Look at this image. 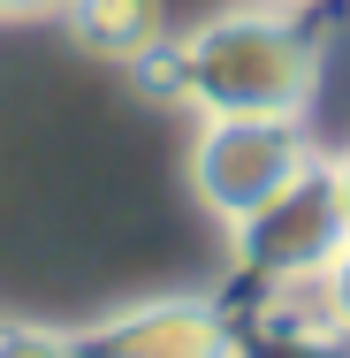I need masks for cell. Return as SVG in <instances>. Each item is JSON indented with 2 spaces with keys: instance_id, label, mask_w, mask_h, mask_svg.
Listing matches in <instances>:
<instances>
[{
  "instance_id": "6da1fadb",
  "label": "cell",
  "mask_w": 350,
  "mask_h": 358,
  "mask_svg": "<svg viewBox=\"0 0 350 358\" xmlns=\"http://www.w3.org/2000/svg\"><path fill=\"white\" fill-rule=\"evenodd\" d=\"M145 69H160L168 92L198 115H297L305 122L312 84H320V46L289 8L244 0V8L206 15L198 31L168 38L160 62Z\"/></svg>"
},
{
  "instance_id": "30bf717a",
  "label": "cell",
  "mask_w": 350,
  "mask_h": 358,
  "mask_svg": "<svg viewBox=\"0 0 350 358\" xmlns=\"http://www.w3.org/2000/svg\"><path fill=\"white\" fill-rule=\"evenodd\" d=\"M328 176H335V199H343V229H350V152L328 160Z\"/></svg>"
},
{
  "instance_id": "5b68a950",
  "label": "cell",
  "mask_w": 350,
  "mask_h": 358,
  "mask_svg": "<svg viewBox=\"0 0 350 358\" xmlns=\"http://www.w3.org/2000/svg\"><path fill=\"white\" fill-rule=\"evenodd\" d=\"M228 358H350V328L320 305V289H267L244 328H228Z\"/></svg>"
},
{
  "instance_id": "277c9868",
  "label": "cell",
  "mask_w": 350,
  "mask_h": 358,
  "mask_svg": "<svg viewBox=\"0 0 350 358\" xmlns=\"http://www.w3.org/2000/svg\"><path fill=\"white\" fill-rule=\"evenodd\" d=\"M76 343L84 358H228V320L206 297H160V305H130L84 328Z\"/></svg>"
},
{
  "instance_id": "52a82bcc",
  "label": "cell",
  "mask_w": 350,
  "mask_h": 358,
  "mask_svg": "<svg viewBox=\"0 0 350 358\" xmlns=\"http://www.w3.org/2000/svg\"><path fill=\"white\" fill-rule=\"evenodd\" d=\"M0 358H84V343L61 328H0Z\"/></svg>"
},
{
  "instance_id": "3957f363",
  "label": "cell",
  "mask_w": 350,
  "mask_h": 358,
  "mask_svg": "<svg viewBox=\"0 0 350 358\" xmlns=\"http://www.w3.org/2000/svg\"><path fill=\"white\" fill-rule=\"evenodd\" d=\"M343 244H350V229H343V199H335L328 160H312L297 183H282L259 214L236 221V267H244L259 289L320 282Z\"/></svg>"
},
{
  "instance_id": "8992f818",
  "label": "cell",
  "mask_w": 350,
  "mask_h": 358,
  "mask_svg": "<svg viewBox=\"0 0 350 358\" xmlns=\"http://www.w3.org/2000/svg\"><path fill=\"white\" fill-rule=\"evenodd\" d=\"M61 23L84 54L145 69L168 46V0H61Z\"/></svg>"
},
{
  "instance_id": "7a4b0ae2",
  "label": "cell",
  "mask_w": 350,
  "mask_h": 358,
  "mask_svg": "<svg viewBox=\"0 0 350 358\" xmlns=\"http://www.w3.org/2000/svg\"><path fill=\"white\" fill-rule=\"evenodd\" d=\"M320 152L305 138L297 115H198L191 138V191L198 206L221 214L228 229L244 214H259L282 183H297Z\"/></svg>"
},
{
  "instance_id": "8fae6325",
  "label": "cell",
  "mask_w": 350,
  "mask_h": 358,
  "mask_svg": "<svg viewBox=\"0 0 350 358\" xmlns=\"http://www.w3.org/2000/svg\"><path fill=\"white\" fill-rule=\"evenodd\" d=\"M267 8H305V0H267Z\"/></svg>"
},
{
  "instance_id": "ba28073f",
  "label": "cell",
  "mask_w": 350,
  "mask_h": 358,
  "mask_svg": "<svg viewBox=\"0 0 350 358\" xmlns=\"http://www.w3.org/2000/svg\"><path fill=\"white\" fill-rule=\"evenodd\" d=\"M312 289H320V305H328V313H335V320L350 328V244L335 252V259H328V275H320Z\"/></svg>"
},
{
  "instance_id": "9c48e42d",
  "label": "cell",
  "mask_w": 350,
  "mask_h": 358,
  "mask_svg": "<svg viewBox=\"0 0 350 358\" xmlns=\"http://www.w3.org/2000/svg\"><path fill=\"white\" fill-rule=\"evenodd\" d=\"M61 0H0V23H23V15H54Z\"/></svg>"
}]
</instances>
